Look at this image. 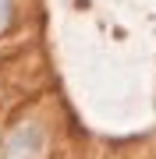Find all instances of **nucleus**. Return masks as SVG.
Masks as SVG:
<instances>
[{
	"label": "nucleus",
	"mask_w": 156,
	"mask_h": 159,
	"mask_svg": "<svg viewBox=\"0 0 156 159\" xmlns=\"http://www.w3.org/2000/svg\"><path fill=\"white\" fill-rule=\"evenodd\" d=\"M7 18H11V0H0V29L7 25Z\"/></svg>",
	"instance_id": "obj_1"
}]
</instances>
